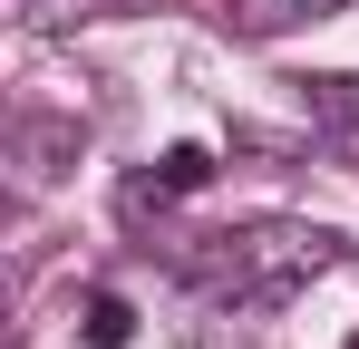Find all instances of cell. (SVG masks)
<instances>
[{
  "mask_svg": "<svg viewBox=\"0 0 359 349\" xmlns=\"http://www.w3.org/2000/svg\"><path fill=\"white\" fill-rule=\"evenodd\" d=\"M330 262H340V233H330V224L272 214V224L204 233V252H184V282L214 291V301H233V310H272V301H292L301 282H320Z\"/></svg>",
  "mask_w": 359,
  "mask_h": 349,
  "instance_id": "cell-1",
  "label": "cell"
},
{
  "mask_svg": "<svg viewBox=\"0 0 359 349\" xmlns=\"http://www.w3.org/2000/svg\"><path fill=\"white\" fill-rule=\"evenodd\" d=\"M78 146H88V126L78 116H10V184L20 194H39V184H59L68 165H78Z\"/></svg>",
  "mask_w": 359,
  "mask_h": 349,
  "instance_id": "cell-2",
  "label": "cell"
},
{
  "mask_svg": "<svg viewBox=\"0 0 359 349\" xmlns=\"http://www.w3.org/2000/svg\"><path fill=\"white\" fill-rule=\"evenodd\" d=\"M330 10H350V0H233L224 20H233V39H282L301 20H330Z\"/></svg>",
  "mask_w": 359,
  "mask_h": 349,
  "instance_id": "cell-3",
  "label": "cell"
},
{
  "mask_svg": "<svg viewBox=\"0 0 359 349\" xmlns=\"http://www.w3.org/2000/svg\"><path fill=\"white\" fill-rule=\"evenodd\" d=\"M29 29H88V20H136V10H165V0H10Z\"/></svg>",
  "mask_w": 359,
  "mask_h": 349,
  "instance_id": "cell-4",
  "label": "cell"
},
{
  "mask_svg": "<svg viewBox=\"0 0 359 349\" xmlns=\"http://www.w3.org/2000/svg\"><path fill=\"white\" fill-rule=\"evenodd\" d=\"M136 340V301L126 291H88L78 301V349H126Z\"/></svg>",
  "mask_w": 359,
  "mask_h": 349,
  "instance_id": "cell-5",
  "label": "cell"
},
{
  "mask_svg": "<svg viewBox=\"0 0 359 349\" xmlns=\"http://www.w3.org/2000/svg\"><path fill=\"white\" fill-rule=\"evenodd\" d=\"M165 194H204V184H214V156H204V146H165Z\"/></svg>",
  "mask_w": 359,
  "mask_h": 349,
  "instance_id": "cell-6",
  "label": "cell"
},
{
  "mask_svg": "<svg viewBox=\"0 0 359 349\" xmlns=\"http://www.w3.org/2000/svg\"><path fill=\"white\" fill-rule=\"evenodd\" d=\"M165 204H175V194H165V174H126V184H117V214H126V224H156Z\"/></svg>",
  "mask_w": 359,
  "mask_h": 349,
  "instance_id": "cell-7",
  "label": "cell"
},
{
  "mask_svg": "<svg viewBox=\"0 0 359 349\" xmlns=\"http://www.w3.org/2000/svg\"><path fill=\"white\" fill-rule=\"evenodd\" d=\"M350 349H359V330H350Z\"/></svg>",
  "mask_w": 359,
  "mask_h": 349,
  "instance_id": "cell-8",
  "label": "cell"
}]
</instances>
